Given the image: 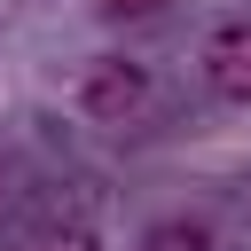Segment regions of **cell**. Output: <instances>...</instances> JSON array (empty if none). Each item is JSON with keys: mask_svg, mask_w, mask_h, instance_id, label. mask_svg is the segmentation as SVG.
I'll list each match as a JSON object with an SVG mask.
<instances>
[{"mask_svg": "<svg viewBox=\"0 0 251 251\" xmlns=\"http://www.w3.org/2000/svg\"><path fill=\"white\" fill-rule=\"evenodd\" d=\"M102 8H110V16H149L157 0H102Z\"/></svg>", "mask_w": 251, "mask_h": 251, "instance_id": "5b68a950", "label": "cell"}, {"mask_svg": "<svg viewBox=\"0 0 251 251\" xmlns=\"http://www.w3.org/2000/svg\"><path fill=\"white\" fill-rule=\"evenodd\" d=\"M78 102H86L94 118H133V110L149 102V71H141V63H126V55H102V63H86Z\"/></svg>", "mask_w": 251, "mask_h": 251, "instance_id": "6da1fadb", "label": "cell"}, {"mask_svg": "<svg viewBox=\"0 0 251 251\" xmlns=\"http://www.w3.org/2000/svg\"><path fill=\"white\" fill-rule=\"evenodd\" d=\"M204 78H212V94L251 102V16L212 24V39H204Z\"/></svg>", "mask_w": 251, "mask_h": 251, "instance_id": "7a4b0ae2", "label": "cell"}, {"mask_svg": "<svg viewBox=\"0 0 251 251\" xmlns=\"http://www.w3.org/2000/svg\"><path fill=\"white\" fill-rule=\"evenodd\" d=\"M24 251H102V243H94V227H78V220H47Z\"/></svg>", "mask_w": 251, "mask_h": 251, "instance_id": "277c9868", "label": "cell"}, {"mask_svg": "<svg viewBox=\"0 0 251 251\" xmlns=\"http://www.w3.org/2000/svg\"><path fill=\"white\" fill-rule=\"evenodd\" d=\"M141 251H212V235H204L196 220H157V227L141 235Z\"/></svg>", "mask_w": 251, "mask_h": 251, "instance_id": "3957f363", "label": "cell"}]
</instances>
